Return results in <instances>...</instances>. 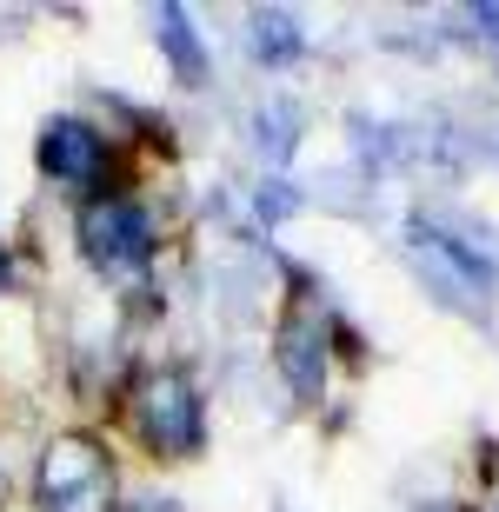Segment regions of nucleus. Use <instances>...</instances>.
<instances>
[{
    "label": "nucleus",
    "mask_w": 499,
    "mask_h": 512,
    "mask_svg": "<svg viewBox=\"0 0 499 512\" xmlns=\"http://www.w3.org/2000/svg\"><path fill=\"white\" fill-rule=\"evenodd\" d=\"M107 493H114V479H107V459L94 439L47 446V459H40V506L47 512H114Z\"/></svg>",
    "instance_id": "nucleus-1"
},
{
    "label": "nucleus",
    "mask_w": 499,
    "mask_h": 512,
    "mask_svg": "<svg viewBox=\"0 0 499 512\" xmlns=\"http://www.w3.org/2000/svg\"><path fill=\"white\" fill-rule=\"evenodd\" d=\"M80 240H87V260L107 273H134L154 260V220L134 200H94L80 213Z\"/></svg>",
    "instance_id": "nucleus-2"
},
{
    "label": "nucleus",
    "mask_w": 499,
    "mask_h": 512,
    "mask_svg": "<svg viewBox=\"0 0 499 512\" xmlns=\"http://www.w3.org/2000/svg\"><path fill=\"white\" fill-rule=\"evenodd\" d=\"M140 433L160 453H193L200 446V399H193L187 373H154L140 386Z\"/></svg>",
    "instance_id": "nucleus-3"
},
{
    "label": "nucleus",
    "mask_w": 499,
    "mask_h": 512,
    "mask_svg": "<svg viewBox=\"0 0 499 512\" xmlns=\"http://www.w3.org/2000/svg\"><path fill=\"white\" fill-rule=\"evenodd\" d=\"M40 167L54 173L60 187H94L100 167H107V147L80 120H47V133H40Z\"/></svg>",
    "instance_id": "nucleus-4"
},
{
    "label": "nucleus",
    "mask_w": 499,
    "mask_h": 512,
    "mask_svg": "<svg viewBox=\"0 0 499 512\" xmlns=\"http://www.w3.org/2000/svg\"><path fill=\"white\" fill-rule=\"evenodd\" d=\"M280 373L300 399H320V380H327V360H320V320L313 313H287L280 326Z\"/></svg>",
    "instance_id": "nucleus-5"
},
{
    "label": "nucleus",
    "mask_w": 499,
    "mask_h": 512,
    "mask_svg": "<svg viewBox=\"0 0 499 512\" xmlns=\"http://www.w3.org/2000/svg\"><path fill=\"white\" fill-rule=\"evenodd\" d=\"M413 247H420L426 260H440V273L460 286V293H473V300H480L486 286H493V266H486L473 247H466V240H453V233H440V227H413Z\"/></svg>",
    "instance_id": "nucleus-6"
},
{
    "label": "nucleus",
    "mask_w": 499,
    "mask_h": 512,
    "mask_svg": "<svg viewBox=\"0 0 499 512\" xmlns=\"http://www.w3.org/2000/svg\"><path fill=\"white\" fill-rule=\"evenodd\" d=\"M154 27H160V40H167L173 67H180L187 80H200V40H193L187 14H180V7H160V14H154Z\"/></svg>",
    "instance_id": "nucleus-7"
},
{
    "label": "nucleus",
    "mask_w": 499,
    "mask_h": 512,
    "mask_svg": "<svg viewBox=\"0 0 499 512\" xmlns=\"http://www.w3.org/2000/svg\"><path fill=\"white\" fill-rule=\"evenodd\" d=\"M253 54L260 60H293L300 54V27H293V14H253Z\"/></svg>",
    "instance_id": "nucleus-8"
},
{
    "label": "nucleus",
    "mask_w": 499,
    "mask_h": 512,
    "mask_svg": "<svg viewBox=\"0 0 499 512\" xmlns=\"http://www.w3.org/2000/svg\"><path fill=\"white\" fill-rule=\"evenodd\" d=\"M140 512H160V506H140Z\"/></svg>",
    "instance_id": "nucleus-9"
}]
</instances>
